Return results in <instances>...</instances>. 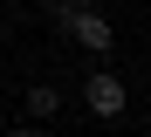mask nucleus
I'll return each mask as SVG.
<instances>
[{"label":"nucleus","mask_w":151,"mask_h":137,"mask_svg":"<svg viewBox=\"0 0 151 137\" xmlns=\"http://www.w3.org/2000/svg\"><path fill=\"white\" fill-rule=\"evenodd\" d=\"M28 117H55V89H48V82L28 89Z\"/></svg>","instance_id":"obj_3"},{"label":"nucleus","mask_w":151,"mask_h":137,"mask_svg":"<svg viewBox=\"0 0 151 137\" xmlns=\"http://www.w3.org/2000/svg\"><path fill=\"white\" fill-rule=\"evenodd\" d=\"M55 27H69V34L83 41L89 55H110V21H103V14H89V7H69V0H62V7H55Z\"/></svg>","instance_id":"obj_1"},{"label":"nucleus","mask_w":151,"mask_h":137,"mask_svg":"<svg viewBox=\"0 0 151 137\" xmlns=\"http://www.w3.org/2000/svg\"><path fill=\"white\" fill-rule=\"evenodd\" d=\"M83 103H89V117H103V123L124 117V82H117L110 69H96V75L83 82Z\"/></svg>","instance_id":"obj_2"},{"label":"nucleus","mask_w":151,"mask_h":137,"mask_svg":"<svg viewBox=\"0 0 151 137\" xmlns=\"http://www.w3.org/2000/svg\"><path fill=\"white\" fill-rule=\"evenodd\" d=\"M14 137H41V130H14Z\"/></svg>","instance_id":"obj_4"}]
</instances>
